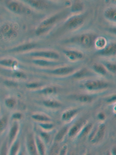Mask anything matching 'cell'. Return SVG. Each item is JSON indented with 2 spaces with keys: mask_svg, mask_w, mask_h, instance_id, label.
<instances>
[{
  "mask_svg": "<svg viewBox=\"0 0 116 155\" xmlns=\"http://www.w3.org/2000/svg\"><path fill=\"white\" fill-rule=\"evenodd\" d=\"M68 132V127H64L62 128L58 132V133L56 134L55 138H54V141L55 143H59L61 142L65 137L66 136L67 133Z\"/></svg>",
  "mask_w": 116,
  "mask_h": 155,
  "instance_id": "obj_17",
  "label": "cell"
},
{
  "mask_svg": "<svg viewBox=\"0 0 116 155\" xmlns=\"http://www.w3.org/2000/svg\"><path fill=\"white\" fill-rule=\"evenodd\" d=\"M34 138H35V142H36L39 155H45L46 154L45 143L39 136H36L34 137Z\"/></svg>",
  "mask_w": 116,
  "mask_h": 155,
  "instance_id": "obj_12",
  "label": "cell"
},
{
  "mask_svg": "<svg viewBox=\"0 0 116 155\" xmlns=\"http://www.w3.org/2000/svg\"><path fill=\"white\" fill-rule=\"evenodd\" d=\"M93 69L96 73L102 75H105L107 73V70L105 68V67L100 64L96 63L93 64Z\"/></svg>",
  "mask_w": 116,
  "mask_h": 155,
  "instance_id": "obj_27",
  "label": "cell"
},
{
  "mask_svg": "<svg viewBox=\"0 0 116 155\" xmlns=\"http://www.w3.org/2000/svg\"><path fill=\"white\" fill-rule=\"evenodd\" d=\"M0 34L5 38L10 39L16 34L15 29L8 24H5L0 29Z\"/></svg>",
  "mask_w": 116,
  "mask_h": 155,
  "instance_id": "obj_11",
  "label": "cell"
},
{
  "mask_svg": "<svg viewBox=\"0 0 116 155\" xmlns=\"http://www.w3.org/2000/svg\"><path fill=\"white\" fill-rule=\"evenodd\" d=\"M26 148L29 155H39L35 142V138L32 134H29L26 138Z\"/></svg>",
  "mask_w": 116,
  "mask_h": 155,
  "instance_id": "obj_2",
  "label": "cell"
},
{
  "mask_svg": "<svg viewBox=\"0 0 116 155\" xmlns=\"http://www.w3.org/2000/svg\"><path fill=\"white\" fill-rule=\"evenodd\" d=\"M18 132L19 125L17 122H15L12 124L9 132L8 141L7 142L9 147H11L16 141V138Z\"/></svg>",
  "mask_w": 116,
  "mask_h": 155,
  "instance_id": "obj_7",
  "label": "cell"
},
{
  "mask_svg": "<svg viewBox=\"0 0 116 155\" xmlns=\"http://www.w3.org/2000/svg\"><path fill=\"white\" fill-rule=\"evenodd\" d=\"M91 155V154H86V155Z\"/></svg>",
  "mask_w": 116,
  "mask_h": 155,
  "instance_id": "obj_48",
  "label": "cell"
},
{
  "mask_svg": "<svg viewBox=\"0 0 116 155\" xmlns=\"http://www.w3.org/2000/svg\"><path fill=\"white\" fill-rule=\"evenodd\" d=\"M60 15H56L43 21L37 28L36 31V34L37 35H41L46 32L58 21Z\"/></svg>",
  "mask_w": 116,
  "mask_h": 155,
  "instance_id": "obj_1",
  "label": "cell"
},
{
  "mask_svg": "<svg viewBox=\"0 0 116 155\" xmlns=\"http://www.w3.org/2000/svg\"><path fill=\"white\" fill-rule=\"evenodd\" d=\"M26 2L35 8L42 9L47 7V2L44 1H26Z\"/></svg>",
  "mask_w": 116,
  "mask_h": 155,
  "instance_id": "obj_18",
  "label": "cell"
},
{
  "mask_svg": "<svg viewBox=\"0 0 116 155\" xmlns=\"http://www.w3.org/2000/svg\"><path fill=\"white\" fill-rule=\"evenodd\" d=\"M68 147L67 145H64L60 148L59 155H66L68 153Z\"/></svg>",
  "mask_w": 116,
  "mask_h": 155,
  "instance_id": "obj_40",
  "label": "cell"
},
{
  "mask_svg": "<svg viewBox=\"0 0 116 155\" xmlns=\"http://www.w3.org/2000/svg\"><path fill=\"white\" fill-rule=\"evenodd\" d=\"M34 63H35L37 65L39 66H51L52 64H54V63L48 61H44V60H34L33 61Z\"/></svg>",
  "mask_w": 116,
  "mask_h": 155,
  "instance_id": "obj_34",
  "label": "cell"
},
{
  "mask_svg": "<svg viewBox=\"0 0 116 155\" xmlns=\"http://www.w3.org/2000/svg\"><path fill=\"white\" fill-rule=\"evenodd\" d=\"M0 110H1V107H0Z\"/></svg>",
  "mask_w": 116,
  "mask_h": 155,
  "instance_id": "obj_49",
  "label": "cell"
},
{
  "mask_svg": "<svg viewBox=\"0 0 116 155\" xmlns=\"http://www.w3.org/2000/svg\"><path fill=\"white\" fill-rule=\"evenodd\" d=\"M5 104L7 107L8 108H14L16 104H17V101L15 98L10 97V98H7L5 100Z\"/></svg>",
  "mask_w": 116,
  "mask_h": 155,
  "instance_id": "obj_29",
  "label": "cell"
},
{
  "mask_svg": "<svg viewBox=\"0 0 116 155\" xmlns=\"http://www.w3.org/2000/svg\"><path fill=\"white\" fill-rule=\"evenodd\" d=\"M32 118L34 121H39V122H40L41 123L50 122V121H51L49 117L44 114H33L32 115Z\"/></svg>",
  "mask_w": 116,
  "mask_h": 155,
  "instance_id": "obj_22",
  "label": "cell"
},
{
  "mask_svg": "<svg viewBox=\"0 0 116 155\" xmlns=\"http://www.w3.org/2000/svg\"><path fill=\"white\" fill-rule=\"evenodd\" d=\"M40 93L45 95L54 94L57 93V88L54 87H48L42 90Z\"/></svg>",
  "mask_w": 116,
  "mask_h": 155,
  "instance_id": "obj_30",
  "label": "cell"
},
{
  "mask_svg": "<svg viewBox=\"0 0 116 155\" xmlns=\"http://www.w3.org/2000/svg\"><path fill=\"white\" fill-rule=\"evenodd\" d=\"M0 65L5 67L16 68L18 66V61L11 59H4L0 60Z\"/></svg>",
  "mask_w": 116,
  "mask_h": 155,
  "instance_id": "obj_19",
  "label": "cell"
},
{
  "mask_svg": "<svg viewBox=\"0 0 116 155\" xmlns=\"http://www.w3.org/2000/svg\"><path fill=\"white\" fill-rule=\"evenodd\" d=\"M85 86L89 90H98L108 87V84L107 83L100 80H90L86 82Z\"/></svg>",
  "mask_w": 116,
  "mask_h": 155,
  "instance_id": "obj_5",
  "label": "cell"
},
{
  "mask_svg": "<svg viewBox=\"0 0 116 155\" xmlns=\"http://www.w3.org/2000/svg\"><path fill=\"white\" fill-rule=\"evenodd\" d=\"M31 55L35 57H40L50 59H58L60 58L58 53L53 51H39L33 52L31 54Z\"/></svg>",
  "mask_w": 116,
  "mask_h": 155,
  "instance_id": "obj_8",
  "label": "cell"
},
{
  "mask_svg": "<svg viewBox=\"0 0 116 155\" xmlns=\"http://www.w3.org/2000/svg\"><path fill=\"white\" fill-rule=\"evenodd\" d=\"M36 46V45L35 43H29L24 44L22 45H21L19 46H18L17 48L13 49L11 50V51L13 52H23V51H26L28 50L32 49L34 48Z\"/></svg>",
  "mask_w": 116,
  "mask_h": 155,
  "instance_id": "obj_20",
  "label": "cell"
},
{
  "mask_svg": "<svg viewBox=\"0 0 116 155\" xmlns=\"http://www.w3.org/2000/svg\"><path fill=\"white\" fill-rule=\"evenodd\" d=\"M13 76L16 78H25L26 77V75L24 73L22 72H20V71H16L14 73Z\"/></svg>",
  "mask_w": 116,
  "mask_h": 155,
  "instance_id": "obj_42",
  "label": "cell"
},
{
  "mask_svg": "<svg viewBox=\"0 0 116 155\" xmlns=\"http://www.w3.org/2000/svg\"><path fill=\"white\" fill-rule=\"evenodd\" d=\"M105 117H106L105 115L102 112L99 113V114L98 115V118H99L100 120H104L105 119Z\"/></svg>",
  "mask_w": 116,
  "mask_h": 155,
  "instance_id": "obj_44",
  "label": "cell"
},
{
  "mask_svg": "<svg viewBox=\"0 0 116 155\" xmlns=\"http://www.w3.org/2000/svg\"><path fill=\"white\" fill-rule=\"evenodd\" d=\"M8 145L7 141H4L0 147V155H9Z\"/></svg>",
  "mask_w": 116,
  "mask_h": 155,
  "instance_id": "obj_31",
  "label": "cell"
},
{
  "mask_svg": "<svg viewBox=\"0 0 116 155\" xmlns=\"http://www.w3.org/2000/svg\"><path fill=\"white\" fill-rule=\"evenodd\" d=\"M78 155L75 152H69V153H67V155Z\"/></svg>",
  "mask_w": 116,
  "mask_h": 155,
  "instance_id": "obj_45",
  "label": "cell"
},
{
  "mask_svg": "<svg viewBox=\"0 0 116 155\" xmlns=\"http://www.w3.org/2000/svg\"><path fill=\"white\" fill-rule=\"evenodd\" d=\"M78 110L77 109H72L66 111L62 114L61 119L64 121H70L78 114Z\"/></svg>",
  "mask_w": 116,
  "mask_h": 155,
  "instance_id": "obj_16",
  "label": "cell"
},
{
  "mask_svg": "<svg viewBox=\"0 0 116 155\" xmlns=\"http://www.w3.org/2000/svg\"><path fill=\"white\" fill-rule=\"evenodd\" d=\"M106 66L107 69H108L109 71H111V72H113V73H116V67L115 64L108 63V64H106Z\"/></svg>",
  "mask_w": 116,
  "mask_h": 155,
  "instance_id": "obj_39",
  "label": "cell"
},
{
  "mask_svg": "<svg viewBox=\"0 0 116 155\" xmlns=\"http://www.w3.org/2000/svg\"><path fill=\"white\" fill-rule=\"evenodd\" d=\"M116 51V43H111L100 51L99 54L104 56H110L115 54Z\"/></svg>",
  "mask_w": 116,
  "mask_h": 155,
  "instance_id": "obj_14",
  "label": "cell"
},
{
  "mask_svg": "<svg viewBox=\"0 0 116 155\" xmlns=\"http://www.w3.org/2000/svg\"><path fill=\"white\" fill-rule=\"evenodd\" d=\"M84 22V18L82 16L78 15L70 18L66 21L65 26L68 29H74L81 25Z\"/></svg>",
  "mask_w": 116,
  "mask_h": 155,
  "instance_id": "obj_6",
  "label": "cell"
},
{
  "mask_svg": "<svg viewBox=\"0 0 116 155\" xmlns=\"http://www.w3.org/2000/svg\"><path fill=\"white\" fill-rule=\"evenodd\" d=\"M60 148L58 143H55L51 148L50 155H59Z\"/></svg>",
  "mask_w": 116,
  "mask_h": 155,
  "instance_id": "obj_33",
  "label": "cell"
},
{
  "mask_svg": "<svg viewBox=\"0 0 116 155\" xmlns=\"http://www.w3.org/2000/svg\"><path fill=\"white\" fill-rule=\"evenodd\" d=\"M64 54L66 57L71 61L81 59L83 58V54L81 52L75 51H64Z\"/></svg>",
  "mask_w": 116,
  "mask_h": 155,
  "instance_id": "obj_13",
  "label": "cell"
},
{
  "mask_svg": "<svg viewBox=\"0 0 116 155\" xmlns=\"http://www.w3.org/2000/svg\"><path fill=\"white\" fill-rule=\"evenodd\" d=\"M74 70V69L71 67H64L53 70L50 73L56 75H66L72 73Z\"/></svg>",
  "mask_w": 116,
  "mask_h": 155,
  "instance_id": "obj_15",
  "label": "cell"
},
{
  "mask_svg": "<svg viewBox=\"0 0 116 155\" xmlns=\"http://www.w3.org/2000/svg\"><path fill=\"white\" fill-rule=\"evenodd\" d=\"M106 155H111V154H110V152H108V153L106 154Z\"/></svg>",
  "mask_w": 116,
  "mask_h": 155,
  "instance_id": "obj_47",
  "label": "cell"
},
{
  "mask_svg": "<svg viewBox=\"0 0 116 155\" xmlns=\"http://www.w3.org/2000/svg\"><path fill=\"white\" fill-rule=\"evenodd\" d=\"M75 100L81 103H89L92 100V97L88 95H77L74 97Z\"/></svg>",
  "mask_w": 116,
  "mask_h": 155,
  "instance_id": "obj_25",
  "label": "cell"
},
{
  "mask_svg": "<svg viewBox=\"0 0 116 155\" xmlns=\"http://www.w3.org/2000/svg\"><path fill=\"white\" fill-rule=\"evenodd\" d=\"M94 36L89 34L81 35L75 39V42L84 48H90L93 43Z\"/></svg>",
  "mask_w": 116,
  "mask_h": 155,
  "instance_id": "obj_3",
  "label": "cell"
},
{
  "mask_svg": "<svg viewBox=\"0 0 116 155\" xmlns=\"http://www.w3.org/2000/svg\"><path fill=\"white\" fill-rule=\"evenodd\" d=\"M88 74H89V71L87 69H83L79 70L76 73H75L73 76V78H83Z\"/></svg>",
  "mask_w": 116,
  "mask_h": 155,
  "instance_id": "obj_32",
  "label": "cell"
},
{
  "mask_svg": "<svg viewBox=\"0 0 116 155\" xmlns=\"http://www.w3.org/2000/svg\"><path fill=\"white\" fill-rule=\"evenodd\" d=\"M96 44L98 48H104V46H105V44H106V41L105 39L101 38L97 40Z\"/></svg>",
  "mask_w": 116,
  "mask_h": 155,
  "instance_id": "obj_38",
  "label": "cell"
},
{
  "mask_svg": "<svg viewBox=\"0 0 116 155\" xmlns=\"http://www.w3.org/2000/svg\"><path fill=\"white\" fill-rule=\"evenodd\" d=\"M105 15L108 19L113 21H116V9L113 8H108L105 11Z\"/></svg>",
  "mask_w": 116,
  "mask_h": 155,
  "instance_id": "obj_23",
  "label": "cell"
},
{
  "mask_svg": "<svg viewBox=\"0 0 116 155\" xmlns=\"http://www.w3.org/2000/svg\"><path fill=\"white\" fill-rule=\"evenodd\" d=\"M17 155H25V153L23 152H19L18 154Z\"/></svg>",
  "mask_w": 116,
  "mask_h": 155,
  "instance_id": "obj_46",
  "label": "cell"
},
{
  "mask_svg": "<svg viewBox=\"0 0 116 155\" xmlns=\"http://www.w3.org/2000/svg\"><path fill=\"white\" fill-rule=\"evenodd\" d=\"M41 128L46 130H50L54 128V125L50 122H44V123H40L39 125Z\"/></svg>",
  "mask_w": 116,
  "mask_h": 155,
  "instance_id": "obj_36",
  "label": "cell"
},
{
  "mask_svg": "<svg viewBox=\"0 0 116 155\" xmlns=\"http://www.w3.org/2000/svg\"><path fill=\"white\" fill-rule=\"evenodd\" d=\"M92 127H93V125L91 123L85 125L83 127V128L81 130V131L80 132V133L79 134V137L83 138V137L87 136L91 132Z\"/></svg>",
  "mask_w": 116,
  "mask_h": 155,
  "instance_id": "obj_24",
  "label": "cell"
},
{
  "mask_svg": "<svg viewBox=\"0 0 116 155\" xmlns=\"http://www.w3.org/2000/svg\"><path fill=\"white\" fill-rule=\"evenodd\" d=\"M7 7L12 12L16 14H23L26 11V8L21 3L16 1H6Z\"/></svg>",
  "mask_w": 116,
  "mask_h": 155,
  "instance_id": "obj_4",
  "label": "cell"
},
{
  "mask_svg": "<svg viewBox=\"0 0 116 155\" xmlns=\"http://www.w3.org/2000/svg\"><path fill=\"white\" fill-rule=\"evenodd\" d=\"M40 137L44 141V143H48L49 142H50V135L47 132H42L41 136Z\"/></svg>",
  "mask_w": 116,
  "mask_h": 155,
  "instance_id": "obj_37",
  "label": "cell"
},
{
  "mask_svg": "<svg viewBox=\"0 0 116 155\" xmlns=\"http://www.w3.org/2000/svg\"><path fill=\"white\" fill-rule=\"evenodd\" d=\"M26 87L28 88H37L39 87H40V84L37 83H32L27 84Z\"/></svg>",
  "mask_w": 116,
  "mask_h": 155,
  "instance_id": "obj_41",
  "label": "cell"
},
{
  "mask_svg": "<svg viewBox=\"0 0 116 155\" xmlns=\"http://www.w3.org/2000/svg\"><path fill=\"white\" fill-rule=\"evenodd\" d=\"M106 130V126L105 124L100 125L99 128L95 131V135L93 139L91 140L92 143H98L100 142L105 136Z\"/></svg>",
  "mask_w": 116,
  "mask_h": 155,
  "instance_id": "obj_9",
  "label": "cell"
},
{
  "mask_svg": "<svg viewBox=\"0 0 116 155\" xmlns=\"http://www.w3.org/2000/svg\"><path fill=\"white\" fill-rule=\"evenodd\" d=\"M19 142L15 141L11 147L10 151H9V155H17L19 153Z\"/></svg>",
  "mask_w": 116,
  "mask_h": 155,
  "instance_id": "obj_28",
  "label": "cell"
},
{
  "mask_svg": "<svg viewBox=\"0 0 116 155\" xmlns=\"http://www.w3.org/2000/svg\"><path fill=\"white\" fill-rule=\"evenodd\" d=\"M83 8V4L81 2H76L74 4L72 7V11L74 12H76L82 11Z\"/></svg>",
  "mask_w": 116,
  "mask_h": 155,
  "instance_id": "obj_35",
  "label": "cell"
},
{
  "mask_svg": "<svg viewBox=\"0 0 116 155\" xmlns=\"http://www.w3.org/2000/svg\"><path fill=\"white\" fill-rule=\"evenodd\" d=\"M85 121L83 120L78 121L68 130V136L69 137H75L76 135L79 134L85 126Z\"/></svg>",
  "mask_w": 116,
  "mask_h": 155,
  "instance_id": "obj_10",
  "label": "cell"
},
{
  "mask_svg": "<svg viewBox=\"0 0 116 155\" xmlns=\"http://www.w3.org/2000/svg\"><path fill=\"white\" fill-rule=\"evenodd\" d=\"M8 117L7 115H3L0 117V135L2 134L8 125Z\"/></svg>",
  "mask_w": 116,
  "mask_h": 155,
  "instance_id": "obj_21",
  "label": "cell"
},
{
  "mask_svg": "<svg viewBox=\"0 0 116 155\" xmlns=\"http://www.w3.org/2000/svg\"><path fill=\"white\" fill-rule=\"evenodd\" d=\"M12 118L13 119L17 120H19L22 118V114L19 113V112H16L15 114H14V115H12Z\"/></svg>",
  "mask_w": 116,
  "mask_h": 155,
  "instance_id": "obj_43",
  "label": "cell"
},
{
  "mask_svg": "<svg viewBox=\"0 0 116 155\" xmlns=\"http://www.w3.org/2000/svg\"><path fill=\"white\" fill-rule=\"evenodd\" d=\"M43 104L48 108H59L61 106V104L60 103L55 100H46L43 101Z\"/></svg>",
  "mask_w": 116,
  "mask_h": 155,
  "instance_id": "obj_26",
  "label": "cell"
}]
</instances>
